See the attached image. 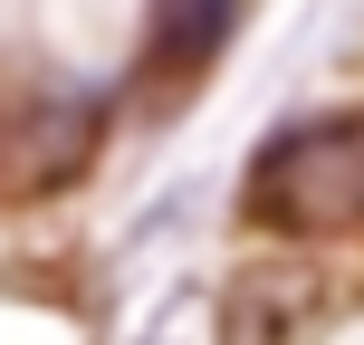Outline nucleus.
<instances>
[{
	"label": "nucleus",
	"mask_w": 364,
	"mask_h": 345,
	"mask_svg": "<svg viewBox=\"0 0 364 345\" xmlns=\"http://www.w3.org/2000/svg\"><path fill=\"white\" fill-rule=\"evenodd\" d=\"M230 29H240V0H164V10H154V38H144V77L164 96L192 87V77L230 48Z\"/></svg>",
	"instance_id": "obj_3"
},
{
	"label": "nucleus",
	"mask_w": 364,
	"mask_h": 345,
	"mask_svg": "<svg viewBox=\"0 0 364 345\" xmlns=\"http://www.w3.org/2000/svg\"><path fill=\"white\" fill-rule=\"evenodd\" d=\"M240 221L259 240H346L364 230V106L297 115L259 144L240 182Z\"/></svg>",
	"instance_id": "obj_1"
},
{
	"label": "nucleus",
	"mask_w": 364,
	"mask_h": 345,
	"mask_svg": "<svg viewBox=\"0 0 364 345\" xmlns=\"http://www.w3.org/2000/svg\"><path fill=\"white\" fill-rule=\"evenodd\" d=\"M220 345H288V297H278V288H230Z\"/></svg>",
	"instance_id": "obj_4"
},
{
	"label": "nucleus",
	"mask_w": 364,
	"mask_h": 345,
	"mask_svg": "<svg viewBox=\"0 0 364 345\" xmlns=\"http://www.w3.org/2000/svg\"><path fill=\"white\" fill-rule=\"evenodd\" d=\"M106 144V96L96 87H29L0 115V192L10 201H48Z\"/></svg>",
	"instance_id": "obj_2"
}]
</instances>
